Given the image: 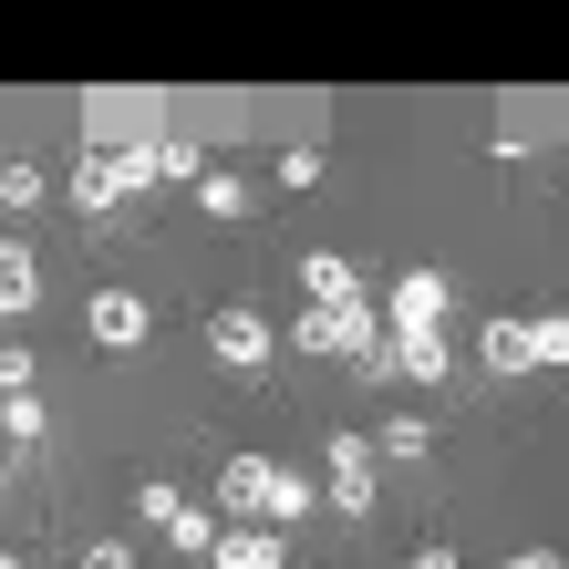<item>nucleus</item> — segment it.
<instances>
[{
  "mask_svg": "<svg viewBox=\"0 0 569 569\" xmlns=\"http://www.w3.org/2000/svg\"><path fill=\"white\" fill-rule=\"evenodd\" d=\"M290 342L311 352V362L331 352V362H352V373H362V362L383 352V321H373V300H311V311L290 321Z\"/></svg>",
  "mask_w": 569,
  "mask_h": 569,
  "instance_id": "1",
  "label": "nucleus"
},
{
  "mask_svg": "<svg viewBox=\"0 0 569 569\" xmlns=\"http://www.w3.org/2000/svg\"><path fill=\"white\" fill-rule=\"evenodd\" d=\"M124 197H156L146 146H136V156H93V146H73V208L104 218V208H124Z\"/></svg>",
  "mask_w": 569,
  "mask_h": 569,
  "instance_id": "2",
  "label": "nucleus"
},
{
  "mask_svg": "<svg viewBox=\"0 0 569 569\" xmlns=\"http://www.w3.org/2000/svg\"><path fill=\"white\" fill-rule=\"evenodd\" d=\"M321 466H331V508H342V518H373V497H383V456L362 446V435H331Z\"/></svg>",
  "mask_w": 569,
  "mask_h": 569,
  "instance_id": "3",
  "label": "nucleus"
},
{
  "mask_svg": "<svg viewBox=\"0 0 569 569\" xmlns=\"http://www.w3.org/2000/svg\"><path fill=\"white\" fill-rule=\"evenodd\" d=\"M446 362H456L446 331H393V321H383V352L362 362V373H373V383H393V373H405V383H446Z\"/></svg>",
  "mask_w": 569,
  "mask_h": 569,
  "instance_id": "4",
  "label": "nucleus"
},
{
  "mask_svg": "<svg viewBox=\"0 0 569 569\" xmlns=\"http://www.w3.org/2000/svg\"><path fill=\"white\" fill-rule=\"evenodd\" d=\"M446 311H456L446 270H405V280L383 290V321H393V331H446Z\"/></svg>",
  "mask_w": 569,
  "mask_h": 569,
  "instance_id": "5",
  "label": "nucleus"
},
{
  "mask_svg": "<svg viewBox=\"0 0 569 569\" xmlns=\"http://www.w3.org/2000/svg\"><path fill=\"white\" fill-rule=\"evenodd\" d=\"M208 352L228 373H259V362H270V321H259L249 300H228V311H208Z\"/></svg>",
  "mask_w": 569,
  "mask_h": 569,
  "instance_id": "6",
  "label": "nucleus"
},
{
  "mask_svg": "<svg viewBox=\"0 0 569 569\" xmlns=\"http://www.w3.org/2000/svg\"><path fill=\"white\" fill-rule=\"evenodd\" d=\"M83 331H93L104 352H136L146 331H156V311H146L136 290H93V300H83Z\"/></svg>",
  "mask_w": 569,
  "mask_h": 569,
  "instance_id": "7",
  "label": "nucleus"
},
{
  "mask_svg": "<svg viewBox=\"0 0 569 569\" xmlns=\"http://www.w3.org/2000/svg\"><path fill=\"white\" fill-rule=\"evenodd\" d=\"M270 487H280L270 456H228V466H218V508H228V518H259V508H270Z\"/></svg>",
  "mask_w": 569,
  "mask_h": 569,
  "instance_id": "8",
  "label": "nucleus"
},
{
  "mask_svg": "<svg viewBox=\"0 0 569 569\" xmlns=\"http://www.w3.org/2000/svg\"><path fill=\"white\" fill-rule=\"evenodd\" d=\"M208 569H290V549H280V528L228 518V539H218V559H208Z\"/></svg>",
  "mask_w": 569,
  "mask_h": 569,
  "instance_id": "9",
  "label": "nucleus"
},
{
  "mask_svg": "<svg viewBox=\"0 0 569 569\" xmlns=\"http://www.w3.org/2000/svg\"><path fill=\"white\" fill-rule=\"evenodd\" d=\"M477 373H539L528 362V321H477Z\"/></svg>",
  "mask_w": 569,
  "mask_h": 569,
  "instance_id": "10",
  "label": "nucleus"
},
{
  "mask_svg": "<svg viewBox=\"0 0 569 569\" xmlns=\"http://www.w3.org/2000/svg\"><path fill=\"white\" fill-rule=\"evenodd\" d=\"M0 311H11V321L42 311V270H31V249H21V239L0 249Z\"/></svg>",
  "mask_w": 569,
  "mask_h": 569,
  "instance_id": "11",
  "label": "nucleus"
},
{
  "mask_svg": "<svg viewBox=\"0 0 569 569\" xmlns=\"http://www.w3.org/2000/svg\"><path fill=\"white\" fill-rule=\"evenodd\" d=\"M146 166H156V187H197V177H208V146H197V136H156Z\"/></svg>",
  "mask_w": 569,
  "mask_h": 569,
  "instance_id": "12",
  "label": "nucleus"
},
{
  "mask_svg": "<svg viewBox=\"0 0 569 569\" xmlns=\"http://www.w3.org/2000/svg\"><path fill=\"white\" fill-rule=\"evenodd\" d=\"M321 497H331V487H311L300 466H280V487H270V508H259V528H300V518L321 508Z\"/></svg>",
  "mask_w": 569,
  "mask_h": 569,
  "instance_id": "13",
  "label": "nucleus"
},
{
  "mask_svg": "<svg viewBox=\"0 0 569 569\" xmlns=\"http://www.w3.org/2000/svg\"><path fill=\"white\" fill-rule=\"evenodd\" d=\"M300 300H362V280H352V259H331V249H311V259H300Z\"/></svg>",
  "mask_w": 569,
  "mask_h": 569,
  "instance_id": "14",
  "label": "nucleus"
},
{
  "mask_svg": "<svg viewBox=\"0 0 569 569\" xmlns=\"http://www.w3.org/2000/svg\"><path fill=\"white\" fill-rule=\"evenodd\" d=\"M166 539H177V559H218V539H228V508H187L177 528H166Z\"/></svg>",
  "mask_w": 569,
  "mask_h": 569,
  "instance_id": "15",
  "label": "nucleus"
},
{
  "mask_svg": "<svg viewBox=\"0 0 569 569\" xmlns=\"http://www.w3.org/2000/svg\"><path fill=\"white\" fill-rule=\"evenodd\" d=\"M0 435L11 446H42V393L31 383H0Z\"/></svg>",
  "mask_w": 569,
  "mask_h": 569,
  "instance_id": "16",
  "label": "nucleus"
},
{
  "mask_svg": "<svg viewBox=\"0 0 569 569\" xmlns=\"http://www.w3.org/2000/svg\"><path fill=\"white\" fill-rule=\"evenodd\" d=\"M197 208H208V218H249V177L208 166V177H197Z\"/></svg>",
  "mask_w": 569,
  "mask_h": 569,
  "instance_id": "17",
  "label": "nucleus"
},
{
  "mask_svg": "<svg viewBox=\"0 0 569 569\" xmlns=\"http://www.w3.org/2000/svg\"><path fill=\"white\" fill-rule=\"evenodd\" d=\"M425 446H435V435H425V415H393V425L373 435V456H383V466H415Z\"/></svg>",
  "mask_w": 569,
  "mask_h": 569,
  "instance_id": "18",
  "label": "nucleus"
},
{
  "mask_svg": "<svg viewBox=\"0 0 569 569\" xmlns=\"http://www.w3.org/2000/svg\"><path fill=\"white\" fill-rule=\"evenodd\" d=\"M528 362H539V373H549V362H569V311H549V321H528Z\"/></svg>",
  "mask_w": 569,
  "mask_h": 569,
  "instance_id": "19",
  "label": "nucleus"
},
{
  "mask_svg": "<svg viewBox=\"0 0 569 569\" xmlns=\"http://www.w3.org/2000/svg\"><path fill=\"white\" fill-rule=\"evenodd\" d=\"M136 518H146V528H177V518H187V497L156 477V487H136Z\"/></svg>",
  "mask_w": 569,
  "mask_h": 569,
  "instance_id": "20",
  "label": "nucleus"
},
{
  "mask_svg": "<svg viewBox=\"0 0 569 569\" xmlns=\"http://www.w3.org/2000/svg\"><path fill=\"white\" fill-rule=\"evenodd\" d=\"M0 197H11V208H42V166L11 156V166H0Z\"/></svg>",
  "mask_w": 569,
  "mask_h": 569,
  "instance_id": "21",
  "label": "nucleus"
},
{
  "mask_svg": "<svg viewBox=\"0 0 569 569\" xmlns=\"http://www.w3.org/2000/svg\"><path fill=\"white\" fill-rule=\"evenodd\" d=\"M311 177H321V146L290 136V146H280V187H311Z\"/></svg>",
  "mask_w": 569,
  "mask_h": 569,
  "instance_id": "22",
  "label": "nucleus"
},
{
  "mask_svg": "<svg viewBox=\"0 0 569 569\" xmlns=\"http://www.w3.org/2000/svg\"><path fill=\"white\" fill-rule=\"evenodd\" d=\"M83 569H136V549H124V539H93V549H83Z\"/></svg>",
  "mask_w": 569,
  "mask_h": 569,
  "instance_id": "23",
  "label": "nucleus"
},
{
  "mask_svg": "<svg viewBox=\"0 0 569 569\" xmlns=\"http://www.w3.org/2000/svg\"><path fill=\"white\" fill-rule=\"evenodd\" d=\"M415 569H466V559H456L446 539H425V549H415Z\"/></svg>",
  "mask_w": 569,
  "mask_h": 569,
  "instance_id": "24",
  "label": "nucleus"
},
{
  "mask_svg": "<svg viewBox=\"0 0 569 569\" xmlns=\"http://www.w3.org/2000/svg\"><path fill=\"white\" fill-rule=\"evenodd\" d=\"M508 569H569V559H559V549H518Z\"/></svg>",
  "mask_w": 569,
  "mask_h": 569,
  "instance_id": "25",
  "label": "nucleus"
},
{
  "mask_svg": "<svg viewBox=\"0 0 569 569\" xmlns=\"http://www.w3.org/2000/svg\"><path fill=\"white\" fill-rule=\"evenodd\" d=\"M0 569H31V559H21V549H11V559H0Z\"/></svg>",
  "mask_w": 569,
  "mask_h": 569,
  "instance_id": "26",
  "label": "nucleus"
}]
</instances>
